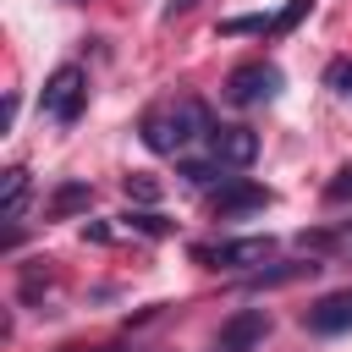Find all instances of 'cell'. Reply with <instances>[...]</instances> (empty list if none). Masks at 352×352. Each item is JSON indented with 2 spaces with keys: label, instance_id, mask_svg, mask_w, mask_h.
Wrapping results in <instances>:
<instances>
[{
  "label": "cell",
  "instance_id": "5bb4252c",
  "mask_svg": "<svg viewBox=\"0 0 352 352\" xmlns=\"http://www.w3.org/2000/svg\"><path fill=\"white\" fill-rule=\"evenodd\" d=\"M121 220H126V226H138L143 236H165V231H170V226H165L154 209H143V214H121Z\"/></svg>",
  "mask_w": 352,
  "mask_h": 352
},
{
  "label": "cell",
  "instance_id": "ba28073f",
  "mask_svg": "<svg viewBox=\"0 0 352 352\" xmlns=\"http://www.w3.org/2000/svg\"><path fill=\"white\" fill-rule=\"evenodd\" d=\"M264 336H270L264 308H242V314H231V319L220 324V352H248V346H258Z\"/></svg>",
  "mask_w": 352,
  "mask_h": 352
},
{
  "label": "cell",
  "instance_id": "30bf717a",
  "mask_svg": "<svg viewBox=\"0 0 352 352\" xmlns=\"http://www.w3.org/2000/svg\"><path fill=\"white\" fill-rule=\"evenodd\" d=\"M324 264H314V258H297V264H280V270H258L248 286H286V280H297V275H319Z\"/></svg>",
  "mask_w": 352,
  "mask_h": 352
},
{
  "label": "cell",
  "instance_id": "52a82bcc",
  "mask_svg": "<svg viewBox=\"0 0 352 352\" xmlns=\"http://www.w3.org/2000/svg\"><path fill=\"white\" fill-rule=\"evenodd\" d=\"M209 148H214V160H220L226 170H242V165H253V154H258V132H253V126H214V132H209Z\"/></svg>",
  "mask_w": 352,
  "mask_h": 352
},
{
  "label": "cell",
  "instance_id": "6da1fadb",
  "mask_svg": "<svg viewBox=\"0 0 352 352\" xmlns=\"http://www.w3.org/2000/svg\"><path fill=\"white\" fill-rule=\"evenodd\" d=\"M214 126H209V110L198 104V99H176L165 116H148L143 121V143L154 148V154H176V148H187V143H198V138H209Z\"/></svg>",
  "mask_w": 352,
  "mask_h": 352
},
{
  "label": "cell",
  "instance_id": "7c38bea8",
  "mask_svg": "<svg viewBox=\"0 0 352 352\" xmlns=\"http://www.w3.org/2000/svg\"><path fill=\"white\" fill-rule=\"evenodd\" d=\"M324 88H336L341 99H352V55H341V60L324 66Z\"/></svg>",
  "mask_w": 352,
  "mask_h": 352
},
{
  "label": "cell",
  "instance_id": "ac0fdd59",
  "mask_svg": "<svg viewBox=\"0 0 352 352\" xmlns=\"http://www.w3.org/2000/svg\"><path fill=\"white\" fill-rule=\"evenodd\" d=\"M192 6H198V0H170V6H165V16H187Z\"/></svg>",
  "mask_w": 352,
  "mask_h": 352
},
{
  "label": "cell",
  "instance_id": "e0dca14e",
  "mask_svg": "<svg viewBox=\"0 0 352 352\" xmlns=\"http://www.w3.org/2000/svg\"><path fill=\"white\" fill-rule=\"evenodd\" d=\"M324 198H330V204H346V198H352V165H346V170H336V182L324 187Z\"/></svg>",
  "mask_w": 352,
  "mask_h": 352
},
{
  "label": "cell",
  "instance_id": "5b68a950",
  "mask_svg": "<svg viewBox=\"0 0 352 352\" xmlns=\"http://www.w3.org/2000/svg\"><path fill=\"white\" fill-rule=\"evenodd\" d=\"M209 209H214L220 220H231V214H253V209H270V187H258V182H236V176H220V192L209 198Z\"/></svg>",
  "mask_w": 352,
  "mask_h": 352
},
{
  "label": "cell",
  "instance_id": "9c48e42d",
  "mask_svg": "<svg viewBox=\"0 0 352 352\" xmlns=\"http://www.w3.org/2000/svg\"><path fill=\"white\" fill-rule=\"evenodd\" d=\"M22 209H28V170H22V165H11V170H6V204H0L6 226H16V220H22Z\"/></svg>",
  "mask_w": 352,
  "mask_h": 352
},
{
  "label": "cell",
  "instance_id": "8fae6325",
  "mask_svg": "<svg viewBox=\"0 0 352 352\" xmlns=\"http://www.w3.org/2000/svg\"><path fill=\"white\" fill-rule=\"evenodd\" d=\"M94 204V187H82V182H66V187H55V198H50V214H72V209H88Z\"/></svg>",
  "mask_w": 352,
  "mask_h": 352
},
{
  "label": "cell",
  "instance_id": "7a4b0ae2",
  "mask_svg": "<svg viewBox=\"0 0 352 352\" xmlns=\"http://www.w3.org/2000/svg\"><path fill=\"white\" fill-rule=\"evenodd\" d=\"M82 104H88V77H82V66L50 72V82H44V94H38V110H44L50 121L72 126V121L82 116Z\"/></svg>",
  "mask_w": 352,
  "mask_h": 352
},
{
  "label": "cell",
  "instance_id": "d6986e66",
  "mask_svg": "<svg viewBox=\"0 0 352 352\" xmlns=\"http://www.w3.org/2000/svg\"><path fill=\"white\" fill-rule=\"evenodd\" d=\"M72 6H82V0H72Z\"/></svg>",
  "mask_w": 352,
  "mask_h": 352
},
{
  "label": "cell",
  "instance_id": "277c9868",
  "mask_svg": "<svg viewBox=\"0 0 352 352\" xmlns=\"http://www.w3.org/2000/svg\"><path fill=\"white\" fill-rule=\"evenodd\" d=\"M270 253H275L270 236H236V242H220V248H192V258H204V264H214V270H253V264H264Z\"/></svg>",
  "mask_w": 352,
  "mask_h": 352
},
{
  "label": "cell",
  "instance_id": "9a60e30c",
  "mask_svg": "<svg viewBox=\"0 0 352 352\" xmlns=\"http://www.w3.org/2000/svg\"><path fill=\"white\" fill-rule=\"evenodd\" d=\"M126 192H132L138 204H154V198H160V182H154V176H126Z\"/></svg>",
  "mask_w": 352,
  "mask_h": 352
},
{
  "label": "cell",
  "instance_id": "8992f818",
  "mask_svg": "<svg viewBox=\"0 0 352 352\" xmlns=\"http://www.w3.org/2000/svg\"><path fill=\"white\" fill-rule=\"evenodd\" d=\"M302 324H308L314 336H346V330H352V286H346V292H324V297L302 314Z\"/></svg>",
  "mask_w": 352,
  "mask_h": 352
},
{
  "label": "cell",
  "instance_id": "3957f363",
  "mask_svg": "<svg viewBox=\"0 0 352 352\" xmlns=\"http://www.w3.org/2000/svg\"><path fill=\"white\" fill-rule=\"evenodd\" d=\"M275 88H280V72H275L270 60H248V66H236V72L226 77V99H231L236 110H253V104L275 99Z\"/></svg>",
  "mask_w": 352,
  "mask_h": 352
},
{
  "label": "cell",
  "instance_id": "2e32d148",
  "mask_svg": "<svg viewBox=\"0 0 352 352\" xmlns=\"http://www.w3.org/2000/svg\"><path fill=\"white\" fill-rule=\"evenodd\" d=\"M308 6H314V0H292V6H286V11L275 16V33H286V28H297V22L308 16Z\"/></svg>",
  "mask_w": 352,
  "mask_h": 352
},
{
  "label": "cell",
  "instance_id": "4fadbf2b",
  "mask_svg": "<svg viewBox=\"0 0 352 352\" xmlns=\"http://www.w3.org/2000/svg\"><path fill=\"white\" fill-rule=\"evenodd\" d=\"M182 176H187L192 187H209L214 176H226V165H220V160H187V165H182Z\"/></svg>",
  "mask_w": 352,
  "mask_h": 352
}]
</instances>
